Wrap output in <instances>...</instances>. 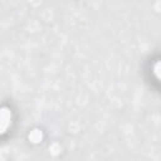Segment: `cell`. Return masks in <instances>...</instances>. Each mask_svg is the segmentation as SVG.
Wrapping results in <instances>:
<instances>
[{
  "instance_id": "obj_2",
  "label": "cell",
  "mask_w": 161,
  "mask_h": 161,
  "mask_svg": "<svg viewBox=\"0 0 161 161\" xmlns=\"http://www.w3.org/2000/svg\"><path fill=\"white\" fill-rule=\"evenodd\" d=\"M42 138H43V133H42V131H39V130H33V131L29 133V140H30L33 143L40 142Z\"/></svg>"
},
{
  "instance_id": "obj_1",
  "label": "cell",
  "mask_w": 161,
  "mask_h": 161,
  "mask_svg": "<svg viewBox=\"0 0 161 161\" xmlns=\"http://www.w3.org/2000/svg\"><path fill=\"white\" fill-rule=\"evenodd\" d=\"M11 122V111L8 107L0 108V135L5 133Z\"/></svg>"
}]
</instances>
